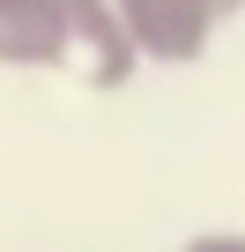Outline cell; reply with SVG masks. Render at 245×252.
Here are the masks:
<instances>
[{
    "label": "cell",
    "instance_id": "cell-2",
    "mask_svg": "<svg viewBox=\"0 0 245 252\" xmlns=\"http://www.w3.org/2000/svg\"><path fill=\"white\" fill-rule=\"evenodd\" d=\"M111 15L127 23L141 67H193L223 30L215 0H111Z\"/></svg>",
    "mask_w": 245,
    "mask_h": 252
},
{
    "label": "cell",
    "instance_id": "cell-4",
    "mask_svg": "<svg viewBox=\"0 0 245 252\" xmlns=\"http://www.w3.org/2000/svg\"><path fill=\"white\" fill-rule=\"evenodd\" d=\"M215 8H223V23H230V15H238V8H245V0H215Z\"/></svg>",
    "mask_w": 245,
    "mask_h": 252
},
{
    "label": "cell",
    "instance_id": "cell-1",
    "mask_svg": "<svg viewBox=\"0 0 245 252\" xmlns=\"http://www.w3.org/2000/svg\"><path fill=\"white\" fill-rule=\"evenodd\" d=\"M0 67L127 89L141 74V52L111 15V0H0Z\"/></svg>",
    "mask_w": 245,
    "mask_h": 252
},
{
    "label": "cell",
    "instance_id": "cell-3",
    "mask_svg": "<svg viewBox=\"0 0 245 252\" xmlns=\"http://www.w3.org/2000/svg\"><path fill=\"white\" fill-rule=\"evenodd\" d=\"M178 252H245V230H193Z\"/></svg>",
    "mask_w": 245,
    "mask_h": 252
}]
</instances>
